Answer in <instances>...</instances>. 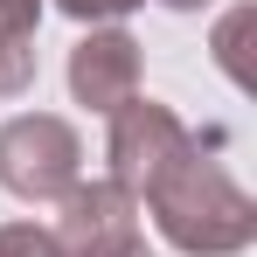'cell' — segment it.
Instances as JSON below:
<instances>
[{
  "instance_id": "obj_6",
  "label": "cell",
  "mask_w": 257,
  "mask_h": 257,
  "mask_svg": "<svg viewBox=\"0 0 257 257\" xmlns=\"http://www.w3.org/2000/svg\"><path fill=\"white\" fill-rule=\"evenodd\" d=\"M28 84H35V49L0 35V97H14V90H28Z\"/></svg>"
},
{
  "instance_id": "obj_7",
  "label": "cell",
  "mask_w": 257,
  "mask_h": 257,
  "mask_svg": "<svg viewBox=\"0 0 257 257\" xmlns=\"http://www.w3.org/2000/svg\"><path fill=\"white\" fill-rule=\"evenodd\" d=\"M0 257H63V250H56V236L35 229V222H7V229H0Z\"/></svg>"
},
{
  "instance_id": "obj_8",
  "label": "cell",
  "mask_w": 257,
  "mask_h": 257,
  "mask_svg": "<svg viewBox=\"0 0 257 257\" xmlns=\"http://www.w3.org/2000/svg\"><path fill=\"white\" fill-rule=\"evenodd\" d=\"M35 21H42V0H0V35L7 42L35 49Z\"/></svg>"
},
{
  "instance_id": "obj_10",
  "label": "cell",
  "mask_w": 257,
  "mask_h": 257,
  "mask_svg": "<svg viewBox=\"0 0 257 257\" xmlns=\"http://www.w3.org/2000/svg\"><path fill=\"white\" fill-rule=\"evenodd\" d=\"M243 21H250V7H236V14H229V21L215 28V63H222V70H229L236 84H243V70H236V35H243Z\"/></svg>"
},
{
  "instance_id": "obj_9",
  "label": "cell",
  "mask_w": 257,
  "mask_h": 257,
  "mask_svg": "<svg viewBox=\"0 0 257 257\" xmlns=\"http://www.w3.org/2000/svg\"><path fill=\"white\" fill-rule=\"evenodd\" d=\"M56 7H63L70 21H90V28H97V21H118L132 7H146V0H56Z\"/></svg>"
},
{
  "instance_id": "obj_11",
  "label": "cell",
  "mask_w": 257,
  "mask_h": 257,
  "mask_svg": "<svg viewBox=\"0 0 257 257\" xmlns=\"http://www.w3.org/2000/svg\"><path fill=\"white\" fill-rule=\"evenodd\" d=\"M160 7H174V14H202V7H215V0H160Z\"/></svg>"
},
{
  "instance_id": "obj_4",
  "label": "cell",
  "mask_w": 257,
  "mask_h": 257,
  "mask_svg": "<svg viewBox=\"0 0 257 257\" xmlns=\"http://www.w3.org/2000/svg\"><path fill=\"white\" fill-rule=\"evenodd\" d=\"M56 250L63 257H132L139 250V202L118 181H77L56 202Z\"/></svg>"
},
{
  "instance_id": "obj_2",
  "label": "cell",
  "mask_w": 257,
  "mask_h": 257,
  "mask_svg": "<svg viewBox=\"0 0 257 257\" xmlns=\"http://www.w3.org/2000/svg\"><path fill=\"white\" fill-rule=\"evenodd\" d=\"M84 181V139L56 111H21L0 125V188L14 202H63Z\"/></svg>"
},
{
  "instance_id": "obj_1",
  "label": "cell",
  "mask_w": 257,
  "mask_h": 257,
  "mask_svg": "<svg viewBox=\"0 0 257 257\" xmlns=\"http://www.w3.org/2000/svg\"><path fill=\"white\" fill-rule=\"evenodd\" d=\"M146 202H153L160 236L188 257H236V250H250V236H257V202L215 160H202V139L146 188Z\"/></svg>"
},
{
  "instance_id": "obj_12",
  "label": "cell",
  "mask_w": 257,
  "mask_h": 257,
  "mask_svg": "<svg viewBox=\"0 0 257 257\" xmlns=\"http://www.w3.org/2000/svg\"><path fill=\"white\" fill-rule=\"evenodd\" d=\"M132 257H153V250H146V243H139V250H132Z\"/></svg>"
},
{
  "instance_id": "obj_5",
  "label": "cell",
  "mask_w": 257,
  "mask_h": 257,
  "mask_svg": "<svg viewBox=\"0 0 257 257\" xmlns=\"http://www.w3.org/2000/svg\"><path fill=\"white\" fill-rule=\"evenodd\" d=\"M70 97L90 111H118L139 97V42L125 28H90L84 42L70 49Z\"/></svg>"
},
{
  "instance_id": "obj_3",
  "label": "cell",
  "mask_w": 257,
  "mask_h": 257,
  "mask_svg": "<svg viewBox=\"0 0 257 257\" xmlns=\"http://www.w3.org/2000/svg\"><path fill=\"white\" fill-rule=\"evenodd\" d=\"M188 146H195V132L181 125L167 104H153V97H132V104L111 111V146H104V153H111V181L125 188L132 202H139Z\"/></svg>"
}]
</instances>
